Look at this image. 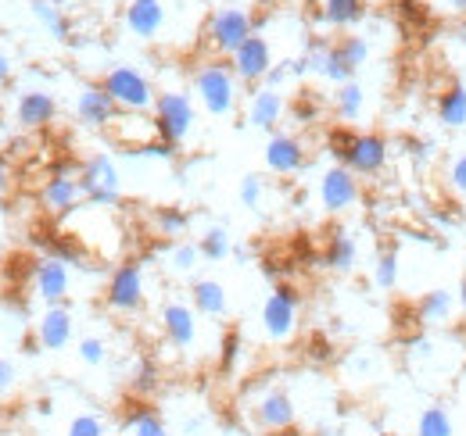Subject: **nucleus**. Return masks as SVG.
I'll list each match as a JSON object with an SVG mask.
<instances>
[{
    "label": "nucleus",
    "mask_w": 466,
    "mask_h": 436,
    "mask_svg": "<svg viewBox=\"0 0 466 436\" xmlns=\"http://www.w3.org/2000/svg\"><path fill=\"white\" fill-rule=\"evenodd\" d=\"M373 282L380 290H395L399 286V254L395 251H380V258L373 265Z\"/></svg>",
    "instance_id": "34"
},
{
    "label": "nucleus",
    "mask_w": 466,
    "mask_h": 436,
    "mask_svg": "<svg viewBox=\"0 0 466 436\" xmlns=\"http://www.w3.org/2000/svg\"><path fill=\"white\" fill-rule=\"evenodd\" d=\"M456 308H460V297H456L452 290H445V286H434V290H427V293L416 301V315H420L427 326H445V322H452Z\"/></svg>",
    "instance_id": "24"
},
{
    "label": "nucleus",
    "mask_w": 466,
    "mask_h": 436,
    "mask_svg": "<svg viewBox=\"0 0 466 436\" xmlns=\"http://www.w3.org/2000/svg\"><path fill=\"white\" fill-rule=\"evenodd\" d=\"M377 369H380V362H377L370 351L351 354V358H349V376H351V380H373V376H377Z\"/></svg>",
    "instance_id": "39"
},
{
    "label": "nucleus",
    "mask_w": 466,
    "mask_h": 436,
    "mask_svg": "<svg viewBox=\"0 0 466 436\" xmlns=\"http://www.w3.org/2000/svg\"><path fill=\"white\" fill-rule=\"evenodd\" d=\"M190 304L198 315L205 319H223L230 312V301H227V286L219 279H198L190 286Z\"/></svg>",
    "instance_id": "23"
},
{
    "label": "nucleus",
    "mask_w": 466,
    "mask_h": 436,
    "mask_svg": "<svg viewBox=\"0 0 466 436\" xmlns=\"http://www.w3.org/2000/svg\"><path fill=\"white\" fill-rule=\"evenodd\" d=\"M258 33V22L248 7L240 4H227V7H216L205 22V44L216 51L219 57H233L244 44L248 36Z\"/></svg>",
    "instance_id": "3"
},
{
    "label": "nucleus",
    "mask_w": 466,
    "mask_h": 436,
    "mask_svg": "<svg viewBox=\"0 0 466 436\" xmlns=\"http://www.w3.org/2000/svg\"><path fill=\"white\" fill-rule=\"evenodd\" d=\"M155 369H151V365H144V369H140V376H137V382H133V386H137V390H140V393H147V390H155Z\"/></svg>",
    "instance_id": "44"
},
{
    "label": "nucleus",
    "mask_w": 466,
    "mask_h": 436,
    "mask_svg": "<svg viewBox=\"0 0 466 436\" xmlns=\"http://www.w3.org/2000/svg\"><path fill=\"white\" fill-rule=\"evenodd\" d=\"M240 351H244V340H240L237 329H230V332L223 336V343H219V365H223V369H233L237 358H240Z\"/></svg>",
    "instance_id": "40"
},
{
    "label": "nucleus",
    "mask_w": 466,
    "mask_h": 436,
    "mask_svg": "<svg viewBox=\"0 0 466 436\" xmlns=\"http://www.w3.org/2000/svg\"><path fill=\"white\" fill-rule=\"evenodd\" d=\"M288 79H291V61H280V64H273V68H269V75H266V83H262V86H266V90H280Z\"/></svg>",
    "instance_id": "42"
},
{
    "label": "nucleus",
    "mask_w": 466,
    "mask_h": 436,
    "mask_svg": "<svg viewBox=\"0 0 466 436\" xmlns=\"http://www.w3.org/2000/svg\"><path fill=\"white\" fill-rule=\"evenodd\" d=\"M79 186L90 208H116L122 197V175L108 154H90L79 164Z\"/></svg>",
    "instance_id": "5"
},
{
    "label": "nucleus",
    "mask_w": 466,
    "mask_h": 436,
    "mask_svg": "<svg viewBox=\"0 0 466 436\" xmlns=\"http://www.w3.org/2000/svg\"><path fill=\"white\" fill-rule=\"evenodd\" d=\"M194 97L212 118H230L240 104V79L233 75L230 61H219V57L205 61L194 72Z\"/></svg>",
    "instance_id": "1"
},
{
    "label": "nucleus",
    "mask_w": 466,
    "mask_h": 436,
    "mask_svg": "<svg viewBox=\"0 0 466 436\" xmlns=\"http://www.w3.org/2000/svg\"><path fill=\"white\" fill-rule=\"evenodd\" d=\"M72 332H76V322H72L68 304H51V308L40 315V322H36V340H40V347H47V351L68 347Z\"/></svg>",
    "instance_id": "20"
},
{
    "label": "nucleus",
    "mask_w": 466,
    "mask_h": 436,
    "mask_svg": "<svg viewBox=\"0 0 466 436\" xmlns=\"http://www.w3.org/2000/svg\"><path fill=\"white\" fill-rule=\"evenodd\" d=\"M7 79H11V57L0 51V86H4Z\"/></svg>",
    "instance_id": "48"
},
{
    "label": "nucleus",
    "mask_w": 466,
    "mask_h": 436,
    "mask_svg": "<svg viewBox=\"0 0 466 436\" xmlns=\"http://www.w3.org/2000/svg\"><path fill=\"white\" fill-rule=\"evenodd\" d=\"M158 319H162L166 340L173 343L176 351H194L198 347V312H194V304L169 301V304H162Z\"/></svg>",
    "instance_id": "15"
},
{
    "label": "nucleus",
    "mask_w": 466,
    "mask_h": 436,
    "mask_svg": "<svg viewBox=\"0 0 466 436\" xmlns=\"http://www.w3.org/2000/svg\"><path fill=\"white\" fill-rule=\"evenodd\" d=\"M445 11H452V15H466V0H438Z\"/></svg>",
    "instance_id": "47"
},
{
    "label": "nucleus",
    "mask_w": 466,
    "mask_h": 436,
    "mask_svg": "<svg viewBox=\"0 0 466 436\" xmlns=\"http://www.w3.org/2000/svg\"><path fill=\"white\" fill-rule=\"evenodd\" d=\"M284 94L280 90H266V86H258L255 94H251V101H248V125H255V129H277L280 125V118H284Z\"/></svg>",
    "instance_id": "22"
},
{
    "label": "nucleus",
    "mask_w": 466,
    "mask_h": 436,
    "mask_svg": "<svg viewBox=\"0 0 466 436\" xmlns=\"http://www.w3.org/2000/svg\"><path fill=\"white\" fill-rule=\"evenodd\" d=\"M370 61V44H366V36H341V40H334L330 44V51H327V61H323V79H330L334 86H341V83H351L355 79V72L362 68Z\"/></svg>",
    "instance_id": "9"
},
{
    "label": "nucleus",
    "mask_w": 466,
    "mask_h": 436,
    "mask_svg": "<svg viewBox=\"0 0 466 436\" xmlns=\"http://www.w3.org/2000/svg\"><path fill=\"white\" fill-rule=\"evenodd\" d=\"M11 190V164H7V158L0 154V197Z\"/></svg>",
    "instance_id": "46"
},
{
    "label": "nucleus",
    "mask_w": 466,
    "mask_h": 436,
    "mask_svg": "<svg viewBox=\"0 0 466 436\" xmlns=\"http://www.w3.org/2000/svg\"><path fill=\"white\" fill-rule=\"evenodd\" d=\"M262 197H266L262 175H244V179H240V204L251 208V212H258V208H262Z\"/></svg>",
    "instance_id": "37"
},
{
    "label": "nucleus",
    "mask_w": 466,
    "mask_h": 436,
    "mask_svg": "<svg viewBox=\"0 0 466 436\" xmlns=\"http://www.w3.org/2000/svg\"><path fill=\"white\" fill-rule=\"evenodd\" d=\"M166 22H169L166 0H129L122 11V25L137 40H158L166 33Z\"/></svg>",
    "instance_id": "12"
},
{
    "label": "nucleus",
    "mask_w": 466,
    "mask_h": 436,
    "mask_svg": "<svg viewBox=\"0 0 466 436\" xmlns=\"http://www.w3.org/2000/svg\"><path fill=\"white\" fill-rule=\"evenodd\" d=\"M68 290H72V272H68L65 262H58V258L36 262V269H33V293H36L47 308H51V304H65Z\"/></svg>",
    "instance_id": "17"
},
{
    "label": "nucleus",
    "mask_w": 466,
    "mask_h": 436,
    "mask_svg": "<svg viewBox=\"0 0 466 436\" xmlns=\"http://www.w3.org/2000/svg\"><path fill=\"white\" fill-rule=\"evenodd\" d=\"M359 201V175L345 168V164H334L319 175V204L330 212V215H341L349 212L351 204Z\"/></svg>",
    "instance_id": "11"
},
{
    "label": "nucleus",
    "mask_w": 466,
    "mask_h": 436,
    "mask_svg": "<svg viewBox=\"0 0 466 436\" xmlns=\"http://www.w3.org/2000/svg\"><path fill=\"white\" fill-rule=\"evenodd\" d=\"M273 4H291V0H273Z\"/></svg>",
    "instance_id": "50"
},
{
    "label": "nucleus",
    "mask_w": 466,
    "mask_h": 436,
    "mask_svg": "<svg viewBox=\"0 0 466 436\" xmlns=\"http://www.w3.org/2000/svg\"><path fill=\"white\" fill-rule=\"evenodd\" d=\"M55 114H58V104L47 90H25L15 104V118L22 129H44L47 122H55Z\"/></svg>",
    "instance_id": "21"
},
{
    "label": "nucleus",
    "mask_w": 466,
    "mask_h": 436,
    "mask_svg": "<svg viewBox=\"0 0 466 436\" xmlns=\"http://www.w3.org/2000/svg\"><path fill=\"white\" fill-rule=\"evenodd\" d=\"M251 415H255V426L262 430V433H288L294 426V401L291 393H284V390H266L255 404H251Z\"/></svg>",
    "instance_id": "13"
},
{
    "label": "nucleus",
    "mask_w": 466,
    "mask_h": 436,
    "mask_svg": "<svg viewBox=\"0 0 466 436\" xmlns=\"http://www.w3.org/2000/svg\"><path fill=\"white\" fill-rule=\"evenodd\" d=\"M412 436H456V422H452L449 408H445V404L423 408L420 419H416V433Z\"/></svg>",
    "instance_id": "29"
},
{
    "label": "nucleus",
    "mask_w": 466,
    "mask_h": 436,
    "mask_svg": "<svg viewBox=\"0 0 466 436\" xmlns=\"http://www.w3.org/2000/svg\"><path fill=\"white\" fill-rule=\"evenodd\" d=\"M412 151H416V162H431V158H434V144H431V140H416Z\"/></svg>",
    "instance_id": "45"
},
{
    "label": "nucleus",
    "mask_w": 466,
    "mask_h": 436,
    "mask_svg": "<svg viewBox=\"0 0 466 436\" xmlns=\"http://www.w3.org/2000/svg\"><path fill=\"white\" fill-rule=\"evenodd\" d=\"M273 64H277V61H273V47H269V40H266L262 33L248 36V44L230 57L233 75H237L240 83H248V86L266 83V75H269Z\"/></svg>",
    "instance_id": "10"
},
{
    "label": "nucleus",
    "mask_w": 466,
    "mask_h": 436,
    "mask_svg": "<svg viewBox=\"0 0 466 436\" xmlns=\"http://www.w3.org/2000/svg\"><path fill=\"white\" fill-rule=\"evenodd\" d=\"M65 436H108V422L101 415H94V411H83V415H76L68 422Z\"/></svg>",
    "instance_id": "35"
},
{
    "label": "nucleus",
    "mask_w": 466,
    "mask_h": 436,
    "mask_svg": "<svg viewBox=\"0 0 466 436\" xmlns=\"http://www.w3.org/2000/svg\"><path fill=\"white\" fill-rule=\"evenodd\" d=\"M33 15L51 29L55 40H68V22H65V15L58 11V4H51V0H33Z\"/></svg>",
    "instance_id": "33"
},
{
    "label": "nucleus",
    "mask_w": 466,
    "mask_h": 436,
    "mask_svg": "<svg viewBox=\"0 0 466 436\" xmlns=\"http://www.w3.org/2000/svg\"><path fill=\"white\" fill-rule=\"evenodd\" d=\"M316 7L330 29H355L366 18V0H319Z\"/></svg>",
    "instance_id": "26"
},
{
    "label": "nucleus",
    "mask_w": 466,
    "mask_h": 436,
    "mask_svg": "<svg viewBox=\"0 0 466 436\" xmlns=\"http://www.w3.org/2000/svg\"><path fill=\"white\" fill-rule=\"evenodd\" d=\"M262 158H266V168H269V172H277V175H294V172H301V164H305V144H301L298 136H291V133H273Z\"/></svg>",
    "instance_id": "19"
},
{
    "label": "nucleus",
    "mask_w": 466,
    "mask_h": 436,
    "mask_svg": "<svg viewBox=\"0 0 466 436\" xmlns=\"http://www.w3.org/2000/svg\"><path fill=\"white\" fill-rule=\"evenodd\" d=\"M366 108V90H362V83H341L338 90H334V114L341 118V122H355L359 114Z\"/></svg>",
    "instance_id": "28"
},
{
    "label": "nucleus",
    "mask_w": 466,
    "mask_h": 436,
    "mask_svg": "<svg viewBox=\"0 0 466 436\" xmlns=\"http://www.w3.org/2000/svg\"><path fill=\"white\" fill-rule=\"evenodd\" d=\"M40 201H44V208L51 212V215H72L76 208H79V201H83V186H79V172L72 175L65 164H61L58 172L44 183V190H40Z\"/></svg>",
    "instance_id": "16"
},
{
    "label": "nucleus",
    "mask_w": 466,
    "mask_h": 436,
    "mask_svg": "<svg viewBox=\"0 0 466 436\" xmlns=\"http://www.w3.org/2000/svg\"><path fill=\"white\" fill-rule=\"evenodd\" d=\"M198 251H201V258H208V262L230 258L233 240H230V233H227V225H208V229L201 233V240H198Z\"/></svg>",
    "instance_id": "30"
},
{
    "label": "nucleus",
    "mask_w": 466,
    "mask_h": 436,
    "mask_svg": "<svg viewBox=\"0 0 466 436\" xmlns=\"http://www.w3.org/2000/svg\"><path fill=\"white\" fill-rule=\"evenodd\" d=\"M456 297H460V312H463V319H466V275H463V282H460V290H456Z\"/></svg>",
    "instance_id": "49"
},
{
    "label": "nucleus",
    "mask_w": 466,
    "mask_h": 436,
    "mask_svg": "<svg viewBox=\"0 0 466 436\" xmlns=\"http://www.w3.org/2000/svg\"><path fill=\"white\" fill-rule=\"evenodd\" d=\"M105 358H108V343L101 336H83L79 340V362L83 365L97 369V365H105Z\"/></svg>",
    "instance_id": "36"
},
{
    "label": "nucleus",
    "mask_w": 466,
    "mask_h": 436,
    "mask_svg": "<svg viewBox=\"0 0 466 436\" xmlns=\"http://www.w3.org/2000/svg\"><path fill=\"white\" fill-rule=\"evenodd\" d=\"M116 114H118L116 101L108 97V90L101 83H90V86L79 90V97H76V118L86 129H108L116 122Z\"/></svg>",
    "instance_id": "18"
},
{
    "label": "nucleus",
    "mask_w": 466,
    "mask_h": 436,
    "mask_svg": "<svg viewBox=\"0 0 466 436\" xmlns=\"http://www.w3.org/2000/svg\"><path fill=\"white\" fill-rule=\"evenodd\" d=\"M298 308H301L298 290L280 282V286L266 297V304H262V329H266V336L277 340V343L291 340L294 329H298Z\"/></svg>",
    "instance_id": "8"
},
{
    "label": "nucleus",
    "mask_w": 466,
    "mask_h": 436,
    "mask_svg": "<svg viewBox=\"0 0 466 436\" xmlns=\"http://www.w3.org/2000/svg\"><path fill=\"white\" fill-rule=\"evenodd\" d=\"M434 114H438V122H441L445 129H463L466 125V86L460 79H452V83L438 94Z\"/></svg>",
    "instance_id": "25"
},
{
    "label": "nucleus",
    "mask_w": 466,
    "mask_h": 436,
    "mask_svg": "<svg viewBox=\"0 0 466 436\" xmlns=\"http://www.w3.org/2000/svg\"><path fill=\"white\" fill-rule=\"evenodd\" d=\"M355 258H359V243L351 240V233L334 229V233L327 236L323 265H327V269H334V272H351V269H355Z\"/></svg>",
    "instance_id": "27"
},
{
    "label": "nucleus",
    "mask_w": 466,
    "mask_h": 436,
    "mask_svg": "<svg viewBox=\"0 0 466 436\" xmlns=\"http://www.w3.org/2000/svg\"><path fill=\"white\" fill-rule=\"evenodd\" d=\"M151 222H155V233L158 236H183L187 225H190V215L183 208H176V204H166V208H155Z\"/></svg>",
    "instance_id": "32"
},
{
    "label": "nucleus",
    "mask_w": 466,
    "mask_h": 436,
    "mask_svg": "<svg viewBox=\"0 0 466 436\" xmlns=\"http://www.w3.org/2000/svg\"><path fill=\"white\" fill-rule=\"evenodd\" d=\"M151 118H155V125H158V136L176 147V144H183V140L194 133V125H198V108H194L190 94H183V90H166V94H158V101H155V108H151Z\"/></svg>",
    "instance_id": "6"
},
{
    "label": "nucleus",
    "mask_w": 466,
    "mask_h": 436,
    "mask_svg": "<svg viewBox=\"0 0 466 436\" xmlns=\"http://www.w3.org/2000/svg\"><path fill=\"white\" fill-rule=\"evenodd\" d=\"M445 179H449L452 193L466 201V154H456V158L449 162V168H445Z\"/></svg>",
    "instance_id": "41"
},
{
    "label": "nucleus",
    "mask_w": 466,
    "mask_h": 436,
    "mask_svg": "<svg viewBox=\"0 0 466 436\" xmlns=\"http://www.w3.org/2000/svg\"><path fill=\"white\" fill-rule=\"evenodd\" d=\"M15 382H18V369H15V362L0 358V397H7V393L15 390Z\"/></svg>",
    "instance_id": "43"
},
{
    "label": "nucleus",
    "mask_w": 466,
    "mask_h": 436,
    "mask_svg": "<svg viewBox=\"0 0 466 436\" xmlns=\"http://www.w3.org/2000/svg\"><path fill=\"white\" fill-rule=\"evenodd\" d=\"M327 144H330V154L338 158V164L351 168L355 175H380L388 164V140L380 133L334 129Z\"/></svg>",
    "instance_id": "2"
},
{
    "label": "nucleus",
    "mask_w": 466,
    "mask_h": 436,
    "mask_svg": "<svg viewBox=\"0 0 466 436\" xmlns=\"http://www.w3.org/2000/svg\"><path fill=\"white\" fill-rule=\"evenodd\" d=\"M198 262H201L198 243H176L173 251H169V265H173L176 272H190V269H198Z\"/></svg>",
    "instance_id": "38"
},
{
    "label": "nucleus",
    "mask_w": 466,
    "mask_h": 436,
    "mask_svg": "<svg viewBox=\"0 0 466 436\" xmlns=\"http://www.w3.org/2000/svg\"><path fill=\"white\" fill-rule=\"evenodd\" d=\"M105 304L116 315H133L144 308V265L140 262H122L108 275L105 286Z\"/></svg>",
    "instance_id": "7"
},
{
    "label": "nucleus",
    "mask_w": 466,
    "mask_h": 436,
    "mask_svg": "<svg viewBox=\"0 0 466 436\" xmlns=\"http://www.w3.org/2000/svg\"><path fill=\"white\" fill-rule=\"evenodd\" d=\"M108 133L116 136V144L129 147V154H140L144 147H151L158 136V125L151 114H140V111H118L116 122L108 125Z\"/></svg>",
    "instance_id": "14"
},
{
    "label": "nucleus",
    "mask_w": 466,
    "mask_h": 436,
    "mask_svg": "<svg viewBox=\"0 0 466 436\" xmlns=\"http://www.w3.org/2000/svg\"><path fill=\"white\" fill-rule=\"evenodd\" d=\"M126 430H129V436H169V426H166L162 415H155L151 408H137V411H129Z\"/></svg>",
    "instance_id": "31"
},
{
    "label": "nucleus",
    "mask_w": 466,
    "mask_h": 436,
    "mask_svg": "<svg viewBox=\"0 0 466 436\" xmlns=\"http://www.w3.org/2000/svg\"><path fill=\"white\" fill-rule=\"evenodd\" d=\"M101 86L108 90V97L116 101L118 111H140V114H147V111L155 108V101H158L151 79L140 68H133V64L108 68L105 79H101Z\"/></svg>",
    "instance_id": "4"
}]
</instances>
